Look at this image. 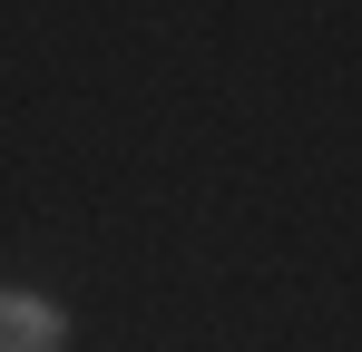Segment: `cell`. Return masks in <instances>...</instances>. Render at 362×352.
Returning <instances> with one entry per match:
<instances>
[{"label":"cell","mask_w":362,"mask_h":352,"mask_svg":"<svg viewBox=\"0 0 362 352\" xmlns=\"http://www.w3.org/2000/svg\"><path fill=\"white\" fill-rule=\"evenodd\" d=\"M69 323L59 303H40V293H0V352H59Z\"/></svg>","instance_id":"cell-1"}]
</instances>
